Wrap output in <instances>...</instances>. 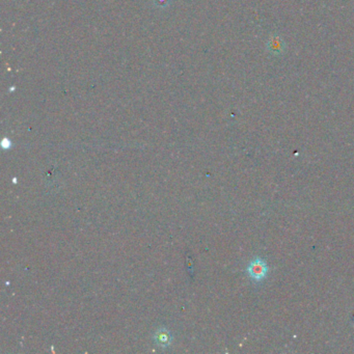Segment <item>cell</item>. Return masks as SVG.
<instances>
[{"instance_id":"cell-1","label":"cell","mask_w":354,"mask_h":354,"mask_svg":"<svg viewBox=\"0 0 354 354\" xmlns=\"http://www.w3.org/2000/svg\"><path fill=\"white\" fill-rule=\"evenodd\" d=\"M246 270L252 280L262 281L268 274V265L263 259L256 258L249 263Z\"/></svg>"},{"instance_id":"cell-2","label":"cell","mask_w":354,"mask_h":354,"mask_svg":"<svg viewBox=\"0 0 354 354\" xmlns=\"http://www.w3.org/2000/svg\"><path fill=\"white\" fill-rule=\"evenodd\" d=\"M172 340H173V336L171 332L166 328L157 329L154 334V341L160 347H167L172 343Z\"/></svg>"}]
</instances>
